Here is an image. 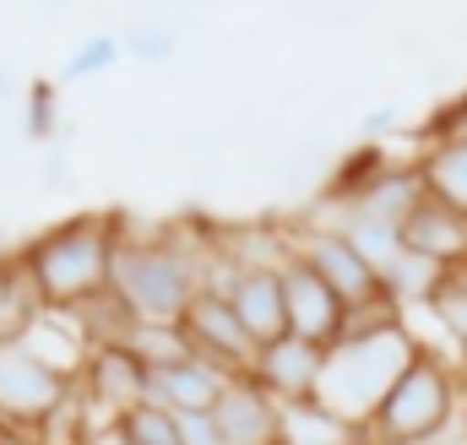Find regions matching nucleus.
<instances>
[{
  "label": "nucleus",
  "instance_id": "nucleus-17",
  "mask_svg": "<svg viewBox=\"0 0 467 445\" xmlns=\"http://www.w3.org/2000/svg\"><path fill=\"white\" fill-rule=\"evenodd\" d=\"M277 445H364V435L310 397V402H288L277 413Z\"/></svg>",
  "mask_w": 467,
  "mask_h": 445
},
{
  "label": "nucleus",
  "instance_id": "nucleus-1",
  "mask_svg": "<svg viewBox=\"0 0 467 445\" xmlns=\"http://www.w3.org/2000/svg\"><path fill=\"white\" fill-rule=\"evenodd\" d=\"M207 250H213V228L207 222H169V228H130V222H119L109 294L147 326H180L185 310L202 299V261H207Z\"/></svg>",
  "mask_w": 467,
  "mask_h": 445
},
{
  "label": "nucleus",
  "instance_id": "nucleus-27",
  "mask_svg": "<svg viewBox=\"0 0 467 445\" xmlns=\"http://www.w3.org/2000/svg\"><path fill=\"white\" fill-rule=\"evenodd\" d=\"M180 445H223L218 419H213V413H185V419H180Z\"/></svg>",
  "mask_w": 467,
  "mask_h": 445
},
{
  "label": "nucleus",
  "instance_id": "nucleus-26",
  "mask_svg": "<svg viewBox=\"0 0 467 445\" xmlns=\"http://www.w3.org/2000/svg\"><path fill=\"white\" fill-rule=\"evenodd\" d=\"M60 125V109H55V82H33L27 93V136L33 141H49Z\"/></svg>",
  "mask_w": 467,
  "mask_h": 445
},
{
  "label": "nucleus",
  "instance_id": "nucleus-30",
  "mask_svg": "<svg viewBox=\"0 0 467 445\" xmlns=\"http://www.w3.org/2000/svg\"><path fill=\"white\" fill-rule=\"evenodd\" d=\"M391 119H397V114H391V109H375V114H369V119H364V130H380V125H391Z\"/></svg>",
  "mask_w": 467,
  "mask_h": 445
},
{
  "label": "nucleus",
  "instance_id": "nucleus-13",
  "mask_svg": "<svg viewBox=\"0 0 467 445\" xmlns=\"http://www.w3.org/2000/svg\"><path fill=\"white\" fill-rule=\"evenodd\" d=\"M277 413H283V402L266 397L250 375L229 380V391L213 408L223 445H277Z\"/></svg>",
  "mask_w": 467,
  "mask_h": 445
},
{
  "label": "nucleus",
  "instance_id": "nucleus-24",
  "mask_svg": "<svg viewBox=\"0 0 467 445\" xmlns=\"http://www.w3.org/2000/svg\"><path fill=\"white\" fill-rule=\"evenodd\" d=\"M125 55L130 60H147V66H158V60H169L174 55V33L163 27V22H136V27H125Z\"/></svg>",
  "mask_w": 467,
  "mask_h": 445
},
{
  "label": "nucleus",
  "instance_id": "nucleus-3",
  "mask_svg": "<svg viewBox=\"0 0 467 445\" xmlns=\"http://www.w3.org/2000/svg\"><path fill=\"white\" fill-rule=\"evenodd\" d=\"M413 358H419V342H413L408 326H386V332H369V336H343V342L327 347L316 402L364 435L369 419L380 413L386 391L402 380V369Z\"/></svg>",
  "mask_w": 467,
  "mask_h": 445
},
{
  "label": "nucleus",
  "instance_id": "nucleus-4",
  "mask_svg": "<svg viewBox=\"0 0 467 445\" xmlns=\"http://www.w3.org/2000/svg\"><path fill=\"white\" fill-rule=\"evenodd\" d=\"M462 413V369L441 353H424L402 369V380L386 391L380 413L369 419L364 445H397V440H435L457 424Z\"/></svg>",
  "mask_w": 467,
  "mask_h": 445
},
{
  "label": "nucleus",
  "instance_id": "nucleus-34",
  "mask_svg": "<svg viewBox=\"0 0 467 445\" xmlns=\"http://www.w3.org/2000/svg\"><path fill=\"white\" fill-rule=\"evenodd\" d=\"M462 435H467V429H462Z\"/></svg>",
  "mask_w": 467,
  "mask_h": 445
},
{
  "label": "nucleus",
  "instance_id": "nucleus-18",
  "mask_svg": "<svg viewBox=\"0 0 467 445\" xmlns=\"http://www.w3.org/2000/svg\"><path fill=\"white\" fill-rule=\"evenodd\" d=\"M419 174H424V196H435L441 207H451V212L467 218V147L462 141H451V147H424Z\"/></svg>",
  "mask_w": 467,
  "mask_h": 445
},
{
  "label": "nucleus",
  "instance_id": "nucleus-20",
  "mask_svg": "<svg viewBox=\"0 0 467 445\" xmlns=\"http://www.w3.org/2000/svg\"><path fill=\"white\" fill-rule=\"evenodd\" d=\"M430 321L441 326V336L462 353V364H467V266H451L446 277H441V288L430 294Z\"/></svg>",
  "mask_w": 467,
  "mask_h": 445
},
{
  "label": "nucleus",
  "instance_id": "nucleus-7",
  "mask_svg": "<svg viewBox=\"0 0 467 445\" xmlns=\"http://www.w3.org/2000/svg\"><path fill=\"white\" fill-rule=\"evenodd\" d=\"M77 397L88 408V424H115L147 402V364L130 347H93V358L77 380Z\"/></svg>",
  "mask_w": 467,
  "mask_h": 445
},
{
  "label": "nucleus",
  "instance_id": "nucleus-23",
  "mask_svg": "<svg viewBox=\"0 0 467 445\" xmlns=\"http://www.w3.org/2000/svg\"><path fill=\"white\" fill-rule=\"evenodd\" d=\"M119 429L130 435V445H180V419H174L169 408H152V402L130 408V413L119 419Z\"/></svg>",
  "mask_w": 467,
  "mask_h": 445
},
{
  "label": "nucleus",
  "instance_id": "nucleus-28",
  "mask_svg": "<svg viewBox=\"0 0 467 445\" xmlns=\"http://www.w3.org/2000/svg\"><path fill=\"white\" fill-rule=\"evenodd\" d=\"M82 445H130V435L119 429V419H115V424H93V429H88V440H82Z\"/></svg>",
  "mask_w": 467,
  "mask_h": 445
},
{
  "label": "nucleus",
  "instance_id": "nucleus-31",
  "mask_svg": "<svg viewBox=\"0 0 467 445\" xmlns=\"http://www.w3.org/2000/svg\"><path fill=\"white\" fill-rule=\"evenodd\" d=\"M5 82H11V71H5V66H0V98H5Z\"/></svg>",
  "mask_w": 467,
  "mask_h": 445
},
{
  "label": "nucleus",
  "instance_id": "nucleus-2",
  "mask_svg": "<svg viewBox=\"0 0 467 445\" xmlns=\"http://www.w3.org/2000/svg\"><path fill=\"white\" fill-rule=\"evenodd\" d=\"M115 250H119L115 212H82V218H66L55 228H44L22 250V266L33 272V283H38L49 310H77V305L109 294Z\"/></svg>",
  "mask_w": 467,
  "mask_h": 445
},
{
  "label": "nucleus",
  "instance_id": "nucleus-12",
  "mask_svg": "<svg viewBox=\"0 0 467 445\" xmlns=\"http://www.w3.org/2000/svg\"><path fill=\"white\" fill-rule=\"evenodd\" d=\"M402 250L430 261V266H441V272L467 266V218L451 212V207H441L435 196H424L408 212V222H402Z\"/></svg>",
  "mask_w": 467,
  "mask_h": 445
},
{
  "label": "nucleus",
  "instance_id": "nucleus-29",
  "mask_svg": "<svg viewBox=\"0 0 467 445\" xmlns=\"http://www.w3.org/2000/svg\"><path fill=\"white\" fill-rule=\"evenodd\" d=\"M397 445H467V435L446 429V435H435V440H397Z\"/></svg>",
  "mask_w": 467,
  "mask_h": 445
},
{
  "label": "nucleus",
  "instance_id": "nucleus-10",
  "mask_svg": "<svg viewBox=\"0 0 467 445\" xmlns=\"http://www.w3.org/2000/svg\"><path fill=\"white\" fill-rule=\"evenodd\" d=\"M321 364H327V347H310V342H299V336H277V342H266V347L255 353L250 380H255L266 397H277V402L288 408V402H310V397H316Z\"/></svg>",
  "mask_w": 467,
  "mask_h": 445
},
{
  "label": "nucleus",
  "instance_id": "nucleus-32",
  "mask_svg": "<svg viewBox=\"0 0 467 445\" xmlns=\"http://www.w3.org/2000/svg\"><path fill=\"white\" fill-rule=\"evenodd\" d=\"M462 408H467V364H462Z\"/></svg>",
  "mask_w": 467,
  "mask_h": 445
},
{
  "label": "nucleus",
  "instance_id": "nucleus-33",
  "mask_svg": "<svg viewBox=\"0 0 467 445\" xmlns=\"http://www.w3.org/2000/svg\"><path fill=\"white\" fill-rule=\"evenodd\" d=\"M77 445H82V440H77Z\"/></svg>",
  "mask_w": 467,
  "mask_h": 445
},
{
  "label": "nucleus",
  "instance_id": "nucleus-16",
  "mask_svg": "<svg viewBox=\"0 0 467 445\" xmlns=\"http://www.w3.org/2000/svg\"><path fill=\"white\" fill-rule=\"evenodd\" d=\"M424 202V174H419V163H391L353 207H343V212H358V218H375V222H408V212Z\"/></svg>",
  "mask_w": 467,
  "mask_h": 445
},
{
  "label": "nucleus",
  "instance_id": "nucleus-8",
  "mask_svg": "<svg viewBox=\"0 0 467 445\" xmlns=\"http://www.w3.org/2000/svg\"><path fill=\"white\" fill-rule=\"evenodd\" d=\"M185 342H191V353L196 358H207V364H218L223 375H250L255 369V342H250V332L239 326V316H234V305L223 299V294H202L191 310H185Z\"/></svg>",
  "mask_w": 467,
  "mask_h": 445
},
{
  "label": "nucleus",
  "instance_id": "nucleus-9",
  "mask_svg": "<svg viewBox=\"0 0 467 445\" xmlns=\"http://www.w3.org/2000/svg\"><path fill=\"white\" fill-rule=\"evenodd\" d=\"M283 305H288V336L310 342V347H332L343 336V321H348V305L294 255L283 266Z\"/></svg>",
  "mask_w": 467,
  "mask_h": 445
},
{
  "label": "nucleus",
  "instance_id": "nucleus-22",
  "mask_svg": "<svg viewBox=\"0 0 467 445\" xmlns=\"http://www.w3.org/2000/svg\"><path fill=\"white\" fill-rule=\"evenodd\" d=\"M119 55H125V44H119L115 33H93L88 44H77L71 49V60H66V82H88V77H104V71H115Z\"/></svg>",
  "mask_w": 467,
  "mask_h": 445
},
{
  "label": "nucleus",
  "instance_id": "nucleus-25",
  "mask_svg": "<svg viewBox=\"0 0 467 445\" xmlns=\"http://www.w3.org/2000/svg\"><path fill=\"white\" fill-rule=\"evenodd\" d=\"M424 141H430V147H451V141H462L467 147V93H457L451 104H441V109L430 114Z\"/></svg>",
  "mask_w": 467,
  "mask_h": 445
},
{
  "label": "nucleus",
  "instance_id": "nucleus-11",
  "mask_svg": "<svg viewBox=\"0 0 467 445\" xmlns=\"http://www.w3.org/2000/svg\"><path fill=\"white\" fill-rule=\"evenodd\" d=\"M234 375H223L218 364H207V358H180V364H169V369H147V402L152 408H169L174 419H185V413H213L218 408V397L229 391Z\"/></svg>",
  "mask_w": 467,
  "mask_h": 445
},
{
  "label": "nucleus",
  "instance_id": "nucleus-21",
  "mask_svg": "<svg viewBox=\"0 0 467 445\" xmlns=\"http://www.w3.org/2000/svg\"><path fill=\"white\" fill-rule=\"evenodd\" d=\"M125 347H130L147 369H169V364L191 358L185 326H147V321H136V326H130V336H125Z\"/></svg>",
  "mask_w": 467,
  "mask_h": 445
},
{
  "label": "nucleus",
  "instance_id": "nucleus-19",
  "mask_svg": "<svg viewBox=\"0 0 467 445\" xmlns=\"http://www.w3.org/2000/svg\"><path fill=\"white\" fill-rule=\"evenodd\" d=\"M332 228L348 233V244L380 272V283H386V272L402 261V228H397V222H375V218H358V212H343V222H332Z\"/></svg>",
  "mask_w": 467,
  "mask_h": 445
},
{
  "label": "nucleus",
  "instance_id": "nucleus-5",
  "mask_svg": "<svg viewBox=\"0 0 467 445\" xmlns=\"http://www.w3.org/2000/svg\"><path fill=\"white\" fill-rule=\"evenodd\" d=\"M294 255H299L348 310H364V305H375V299H391L386 283H380V272L353 250L348 233L332 228V222H316V218L294 222Z\"/></svg>",
  "mask_w": 467,
  "mask_h": 445
},
{
  "label": "nucleus",
  "instance_id": "nucleus-15",
  "mask_svg": "<svg viewBox=\"0 0 467 445\" xmlns=\"http://www.w3.org/2000/svg\"><path fill=\"white\" fill-rule=\"evenodd\" d=\"M22 347H27L38 364H49L55 375H66L71 386L82 380V369H88V358H93V347H88V336H82V326H77L71 310H44V316L22 332Z\"/></svg>",
  "mask_w": 467,
  "mask_h": 445
},
{
  "label": "nucleus",
  "instance_id": "nucleus-6",
  "mask_svg": "<svg viewBox=\"0 0 467 445\" xmlns=\"http://www.w3.org/2000/svg\"><path fill=\"white\" fill-rule=\"evenodd\" d=\"M71 380L55 375L49 364H38L22 342H0V424L5 429H44L66 402H71Z\"/></svg>",
  "mask_w": 467,
  "mask_h": 445
},
{
  "label": "nucleus",
  "instance_id": "nucleus-14",
  "mask_svg": "<svg viewBox=\"0 0 467 445\" xmlns=\"http://www.w3.org/2000/svg\"><path fill=\"white\" fill-rule=\"evenodd\" d=\"M229 305L239 316V326L250 332L255 347L288 336V305H283V272H239V283L229 288Z\"/></svg>",
  "mask_w": 467,
  "mask_h": 445
}]
</instances>
